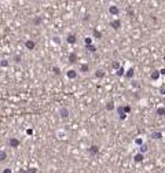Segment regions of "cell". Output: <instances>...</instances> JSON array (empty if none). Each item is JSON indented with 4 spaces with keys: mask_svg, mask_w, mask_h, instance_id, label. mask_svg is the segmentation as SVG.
<instances>
[{
    "mask_svg": "<svg viewBox=\"0 0 165 173\" xmlns=\"http://www.w3.org/2000/svg\"><path fill=\"white\" fill-rule=\"evenodd\" d=\"M143 159H144V155L140 154V152H138V154L133 155V161H135V162H142Z\"/></svg>",
    "mask_w": 165,
    "mask_h": 173,
    "instance_id": "cell-4",
    "label": "cell"
},
{
    "mask_svg": "<svg viewBox=\"0 0 165 173\" xmlns=\"http://www.w3.org/2000/svg\"><path fill=\"white\" fill-rule=\"evenodd\" d=\"M158 73H160V76H161V74H165V69H164V67H162V69H160V70H158Z\"/></svg>",
    "mask_w": 165,
    "mask_h": 173,
    "instance_id": "cell-23",
    "label": "cell"
},
{
    "mask_svg": "<svg viewBox=\"0 0 165 173\" xmlns=\"http://www.w3.org/2000/svg\"><path fill=\"white\" fill-rule=\"evenodd\" d=\"M156 113L158 114V115H165V107H158L156 110Z\"/></svg>",
    "mask_w": 165,
    "mask_h": 173,
    "instance_id": "cell-11",
    "label": "cell"
},
{
    "mask_svg": "<svg viewBox=\"0 0 165 173\" xmlns=\"http://www.w3.org/2000/svg\"><path fill=\"white\" fill-rule=\"evenodd\" d=\"M150 136H151V139H156V140H160V139L162 137V133H161V132H153V133H151Z\"/></svg>",
    "mask_w": 165,
    "mask_h": 173,
    "instance_id": "cell-8",
    "label": "cell"
},
{
    "mask_svg": "<svg viewBox=\"0 0 165 173\" xmlns=\"http://www.w3.org/2000/svg\"><path fill=\"white\" fill-rule=\"evenodd\" d=\"M116 110H117V114H118V118L121 119V121H124V119H127V114L124 113V110H123V106H118L117 109H116Z\"/></svg>",
    "mask_w": 165,
    "mask_h": 173,
    "instance_id": "cell-1",
    "label": "cell"
},
{
    "mask_svg": "<svg viewBox=\"0 0 165 173\" xmlns=\"http://www.w3.org/2000/svg\"><path fill=\"white\" fill-rule=\"evenodd\" d=\"M151 80H158V77H160V73H158V70H156L154 73H151Z\"/></svg>",
    "mask_w": 165,
    "mask_h": 173,
    "instance_id": "cell-12",
    "label": "cell"
},
{
    "mask_svg": "<svg viewBox=\"0 0 165 173\" xmlns=\"http://www.w3.org/2000/svg\"><path fill=\"white\" fill-rule=\"evenodd\" d=\"M61 114H62V117H68L69 115V110H68V109H65V107L61 109Z\"/></svg>",
    "mask_w": 165,
    "mask_h": 173,
    "instance_id": "cell-13",
    "label": "cell"
},
{
    "mask_svg": "<svg viewBox=\"0 0 165 173\" xmlns=\"http://www.w3.org/2000/svg\"><path fill=\"white\" fill-rule=\"evenodd\" d=\"M113 67H114V69H117V70H118V69H120L121 67V66H120V63H118V62H114V63H113Z\"/></svg>",
    "mask_w": 165,
    "mask_h": 173,
    "instance_id": "cell-21",
    "label": "cell"
},
{
    "mask_svg": "<svg viewBox=\"0 0 165 173\" xmlns=\"http://www.w3.org/2000/svg\"><path fill=\"white\" fill-rule=\"evenodd\" d=\"M124 73H125V69L124 67H120L117 70V76H124Z\"/></svg>",
    "mask_w": 165,
    "mask_h": 173,
    "instance_id": "cell-17",
    "label": "cell"
},
{
    "mask_svg": "<svg viewBox=\"0 0 165 173\" xmlns=\"http://www.w3.org/2000/svg\"><path fill=\"white\" fill-rule=\"evenodd\" d=\"M147 151H149V146H147L146 143H143L142 146H139V152H140V154H143V155H144Z\"/></svg>",
    "mask_w": 165,
    "mask_h": 173,
    "instance_id": "cell-3",
    "label": "cell"
},
{
    "mask_svg": "<svg viewBox=\"0 0 165 173\" xmlns=\"http://www.w3.org/2000/svg\"><path fill=\"white\" fill-rule=\"evenodd\" d=\"M94 34H95V37H98V39H100V37H102V33L98 32V30H94Z\"/></svg>",
    "mask_w": 165,
    "mask_h": 173,
    "instance_id": "cell-19",
    "label": "cell"
},
{
    "mask_svg": "<svg viewBox=\"0 0 165 173\" xmlns=\"http://www.w3.org/2000/svg\"><path fill=\"white\" fill-rule=\"evenodd\" d=\"M84 41H85V44H88V45H91V44H92V39H91V37H87V39L84 40Z\"/></svg>",
    "mask_w": 165,
    "mask_h": 173,
    "instance_id": "cell-20",
    "label": "cell"
},
{
    "mask_svg": "<svg viewBox=\"0 0 165 173\" xmlns=\"http://www.w3.org/2000/svg\"><path fill=\"white\" fill-rule=\"evenodd\" d=\"M109 12L112 15H117L118 14V7L117 6H110L109 7Z\"/></svg>",
    "mask_w": 165,
    "mask_h": 173,
    "instance_id": "cell-6",
    "label": "cell"
},
{
    "mask_svg": "<svg viewBox=\"0 0 165 173\" xmlns=\"http://www.w3.org/2000/svg\"><path fill=\"white\" fill-rule=\"evenodd\" d=\"M133 74H135V70H133V67H131L127 70V73H124V77L131 80V78H133Z\"/></svg>",
    "mask_w": 165,
    "mask_h": 173,
    "instance_id": "cell-2",
    "label": "cell"
},
{
    "mask_svg": "<svg viewBox=\"0 0 165 173\" xmlns=\"http://www.w3.org/2000/svg\"><path fill=\"white\" fill-rule=\"evenodd\" d=\"M105 74H106V73H105V70H102V69H98L96 72H95V77L96 78H103Z\"/></svg>",
    "mask_w": 165,
    "mask_h": 173,
    "instance_id": "cell-5",
    "label": "cell"
},
{
    "mask_svg": "<svg viewBox=\"0 0 165 173\" xmlns=\"http://www.w3.org/2000/svg\"><path fill=\"white\" fill-rule=\"evenodd\" d=\"M88 151L91 152V154H98V152H99V147L98 146H91Z\"/></svg>",
    "mask_w": 165,
    "mask_h": 173,
    "instance_id": "cell-10",
    "label": "cell"
},
{
    "mask_svg": "<svg viewBox=\"0 0 165 173\" xmlns=\"http://www.w3.org/2000/svg\"><path fill=\"white\" fill-rule=\"evenodd\" d=\"M74 39H76V36H74V34H70V36H69V40H68V41L73 44V43H76V40H74Z\"/></svg>",
    "mask_w": 165,
    "mask_h": 173,
    "instance_id": "cell-18",
    "label": "cell"
},
{
    "mask_svg": "<svg viewBox=\"0 0 165 173\" xmlns=\"http://www.w3.org/2000/svg\"><path fill=\"white\" fill-rule=\"evenodd\" d=\"M114 109H116L114 102H107V103H106V110H107V111H113Z\"/></svg>",
    "mask_w": 165,
    "mask_h": 173,
    "instance_id": "cell-9",
    "label": "cell"
},
{
    "mask_svg": "<svg viewBox=\"0 0 165 173\" xmlns=\"http://www.w3.org/2000/svg\"><path fill=\"white\" fill-rule=\"evenodd\" d=\"M68 76H69V77H70V78H74V77H76V76H77V72H76V70H69Z\"/></svg>",
    "mask_w": 165,
    "mask_h": 173,
    "instance_id": "cell-14",
    "label": "cell"
},
{
    "mask_svg": "<svg viewBox=\"0 0 165 173\" xmlns=\"http://www.w3.org/2000/svg\"><path fill=\"white\" fill-rule=\"evenodd\" d=\"M144 142H143V139H140V137H138V139H135V144H138V146H142Z\"/></svg>",
    "mask_w": 165,
    "mask_h": 173,
    "instance_id": "cell-16",
    "label": "cell"
},
{
    "mask_svg": "<svg viewBox=\"0 0 165 173\" xmlns=\"http://www.w3.org/2000/svg\"><path fill=\"white\" fill-rule=\"evenodd\" d=\"M110 25H112V26L114 28V29H118V28L121 26V21H120V19H114V21L110 22Z\"/></svg>",
    "mask_w": 165,
    "mask_h": 173,
    "instance_id": "cell-7",
    "label": "cell"
},
{
    "mask_svg": "<svg viewBox=\"0 0 165 173\" xmlns=\"http://www.w3.org/2000/svg\"><path fill=\"white\" fill-rule=\"evenodd\" d=\"M88 50L91 51V52H95V51H96V47H95V45H89Z\"/></svg>",
    "mask_w": 165,
    "mask_h": 173,
    "instance_id": "cell-22",
    "label": "cell"
},
{
    "mask_svg": "<svg viewBox=\"0 0 165 173\" xmlns=\"http://www.w3.org/2000/svg\"><path fill=\"white\" fill-rule=\"evenodd\" d=\"M80 70H81L82 73H85V72H88V70H89V66H88V65H82Z\"/></svg>",
    "mask_w": 165,
    "mask_h": 173,
    "instance_id": "cell-15",
    "label": "cell"
}]
</instances>
